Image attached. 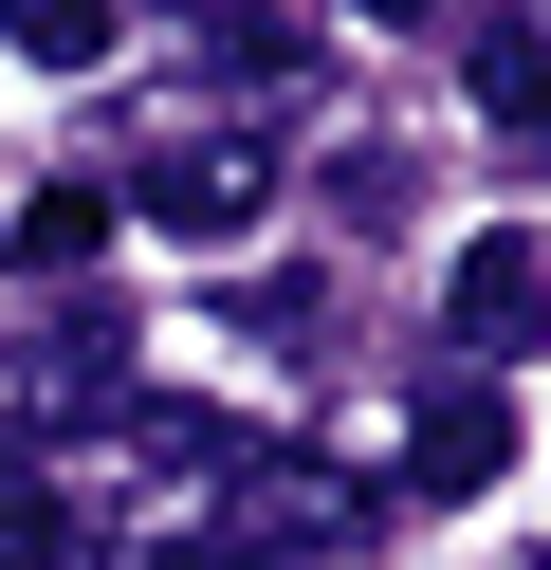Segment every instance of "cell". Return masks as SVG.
<instances>
[{
  "instance_id": "cell-5",
  "label": "cell",
  "mask_w": 551,
  "mask_h": 570,
  "mask_svg": "<svg viewBox=\"0 0 551 570\" xmlns=\"http://www.w3.org/2000/svg\"><path fill=\"white\" fill-rule=\"evenodd\" d=\"M37 405H56V423H110V405H129V313H110V295H73L56 313V332H37Z\"/></svg>"
},
{
  "instance_id": "cell-9",
  "label": "cell",
  "mask_w": 551,
  "mask_h": 570,
  "mask_svg": "<svg viewBox=\"0 0 551 570\" xmlns=\"http://www.w3.org/2000/svg\"><path fill=\"white\" fill-rule=\"evenodd\" d=\"M0 38H19L37 75H92V56H110V0H0Z\"/></svg>"
},
{
  "instance_id": "cell-6",
  "label": "cell",
  "mask_w": 551,
  "mask_h": 570,
  "mask_svg": "<svg viewBox=\"0 0 551 570\" xmlns=\"http://www.w3.org/2000/svg\"><path fill=\"white\" fill-rule=\"evenodd\" d=\"M203 75L294 92V75H313V19H276V0H203Z\"/></svg>"
},
{
  "instance_id": "cell-7",
  "label": "cell",
  "mask_w": 551,
  "mask_h": 570,
  "mask_svg": "<svg viewBox=\"0 0 551 570\" xmlns=\"http://www.w3.org/2000/svg\"><path fill=\"white\" fill-rule=\"evenodd\" d=\"M73 552V497H56V460H19L0 442V570H56Z\"/></svg>"
},
{
  "instance_id": "cell-1",
  "label": "cell",
  "mask_w": 551,
  "mask_h": 570,
  "mask_svg": "<svg viewBox=\"0 0 551 570\" xmlns=\"http://www.w3.org/2000/svg\"><path fill=\"white\" fill-rule=\"evenodd\" d=\"M203 533H239L257 570H313V552H350V533H367V497L331 479V460H294V442H239V460H220V497H203Z\"/></svg>"
},
{
  "instance_id": "cell-4",
  "label": "cell",
  "mask_w": 551,
  "mask_h": 570,
  "mask_svg": "<svg viewBox=\"0 0 551 570\" xmlns=\"http://www.w3.org/2000/svg\"><path fill=\"white\" fill-rule=\"evenodd\" d=\"M514 479V386L496 368H441L423 423H404V497H496Z\"/></svg>"
},
{
  "instance_id": "cell-11",
  "label": "cell",
  "mask_w": 551,
  "mask_h": 570,
  "mask_svg": "<svg viewBox=\"0 0 551 570\" xmlns=\"http://www.w3.org/2000/svg\"><path fill=\"white\" fill-rule=\"evenodd\" d=\"M404 185H423L404 148H350V166H331V222H404Z\"/></svg>"
},
{
  "instance_id": "cell-12",
  "label": "cell",
  "mask_w": 551,
  "mask_h": 570,
  "mask_svg": "<svg viewBox=\"0 0 551 570\" xmlns=\"http://www.w3.org/2000/svg\"><path fill=\"white\" fill-rule=\"evenodd\" d=\"M350 19H441V0H350Z\"/></svg>"
},
{
  "instance_id": "cell-8",
  "label": "cell",
  "mask_w": 551,
  "mask_h": 570,
  "mask_svg": "<svg viewBox=\"0 0 551 570\" xmlns=\"http://www.w3.org/2000/svg\"><path fill=\"white\" fill-rule=\"evenodd\" d=\"M92 239H110L92 185H37V203H19V276H92Z\"/></svg>"
},
{
  "instance_id": "cell-3",
  "label": "cell",
  "mask_w": 551,
  "mask_h": 570,
  "mask_svg": "<svg viewBox=\"0 0 551 570\" xmlns=\"http://www.w3.org/2000/svg\"><path fill=\"white\" fill-rule=\"evenodd\" d=\"M441 332H460V368H514V350H551V239H533V222L460 239V276H441Z\"/></svg>"
},
{
  "instance_id": "cell-10",
  "label": "cell",
  "mask_w": 551,
  "mask_h": 570,
  "mask_svg": "<svg viewBox=\"0 0 551 570\" xmlns=\"http://www.w3.org/2000/svg\"><path fill=\"white\" fill-rule=\"evenodd\" d=\"M460 75H478V111H551V19H496Z\"/></svg>"
},
{
  "instance_id": "cell-2",
  "label": "cell",
  "mask_w": 551,
  "mask_h": 570,
  "mask_svg": "<svg viewBox=\"0 0 551 570\" xmlns=\"http://www.w3.org/2000/svg\"><path fill=\"white\" fill-rule=\"evenodd\" d=\"M129 203H147L166 239H239L257 203H276V148H257V129H166V148L129 166Z\"/></svg>"
}]
</instances>
